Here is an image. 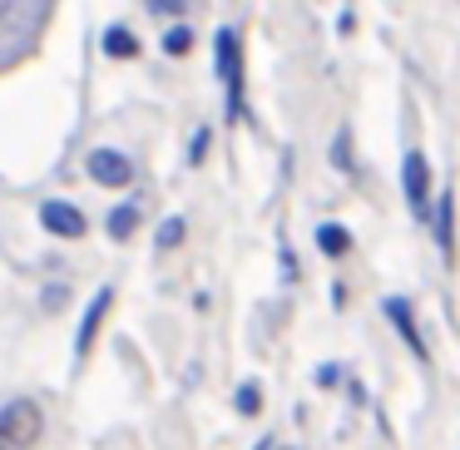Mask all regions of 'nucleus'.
<instances>
[{"label": "nucleus", "instance_id": "1a4fd4ad", "mask_svg": "<svg viewBox=\"0 0 460 450\" xmlns=\"http://www.w3.org/2000/svg\"><path fill=\"white\" fill-rule=\"evenodd\" d=\"M317 248H322V258H341V252L351 248V233L341 228V223H322V228H317Z\"/></svg>", "mask_w": 460, "mask_h": 450}, {"label": "nucleus", "instance_id": "7ed1b4c3", "mask_svg": "<svg viewBox=\"0 0 460 450\" xmlns=\"http://www.w3.org/2000/svg\"><path fill=\"white\" fill-rule=\"evenodd\" d=\"M213 65H218V80L228 90V114H243V40H238V31H218Z\"/></svg>", "mask_w": 460, "mask_h": 450}, {"label": "nucleus", "instance_id": "9d476101", "mask_svg": "<svg viewBox=\"0 0 460 450\" xmlns=\"http://www.w3.org/2000/svg\"><path fill=\"white\" fill-rule=\"evenodd\" d=\"M139 213H144V203H139V199H129V203H119V208H114V213H110V233H114V238H119V243H124V238H129V233H134V228H139Z\"/></svg>", "mask_w": 460, "mask_h": 450}, {"label": "nucleus", "instance_id": "39448f33", "mask_svg": "<svg viewBox=\"0 0 460 450\" xmlns=\"http://www.w3.org/2000/svg\"><path fill=\"white\" fill-rule=\"evenodd\" d=\"M40 228L50 233V238H84V213L75 208L70 199H45L40 203Z\"/></svg>", "mask_w": 460, "mask_h": 450}, {"label": "nucleus", "instance_id": "2eb2a0df", "mask_svg": "<svg viewBox=\"0 0 460 450\" xmlns=\"http://www.w3.org/2000/svg\"><path fill=\"white\" fill-rule=\"evenodd\" d=\"M189 45H193V31H189V25H173V31L164 35V50H169V55H189Z\"/></svg>", "mask_w": 460, "mask_h": 450}, {"label": "nucleus", "instance_id": "6e6552de", "mask_svg": "<svg viewBox=\"0 0 460 450\" xmlns=\"http://www.w3.org/2000/svg\"><path fill=\"white\" fill-rule=\"evenodd\" d=\"M450 213H456V193H440L436 199V213H430V228H436V243H440V252L450 258Z\"/></svg>", "mask_w": 460, "mask_h": 450}, {"label": "nucleus", "instance_id": "dca6fc26", "mask_svg": "<svg viewBox=\"0 0 460 450\" xmlns=\"http://www.w3.org/2000/svg\"><path fill=\"white\" fill-rule=\"evenodd\" d=\"M203 149H208V134H203V129H199V134H193V149H189V159H193V163H199V159H203Z\"/></svg>", "mask_w": 460, "mask_h": 450}, {"label": "nucleus", "instance_id": "423d86ee", "mask_svg": "<svg viewBox=\"0 0 460 450\" xmlns=\"http://www.w3.org/2000/svg\"><path fill=\"white\" fill-rule=\"evenodd\" d=\"M110 302H114V287H100L90 297V307H84V317H80V331H75V357H84V351H90V341H94V331H100Z\"/></svg>", "mask_w": 460, "mask_h": 450}, {"label": "nucleus", "instance_id": "f03ea898", "mask_svg": "<svg viewBox=\"0 0 460 450\" xmlns=\"http://www.w3.org/2000/svg\"><path fill=\"white\" fill-rule=\"evenodd\" d=\"M401 193H406V208L416 223H430V213H436V199H430V163L420 149H411L406 159H401Z\"/></svg>", "mask_w": 460, "mask_h": 450}, {"label": "nucleus", "instance_id": "6ab92c4d", "mask_svg": "<svg viewBox=\"0 0 460 450\" xmlns=\"http://www.w3.org/2000/svg\"><path fill=\"white\" fill-rule=\"evenodd\" d=\"M258 450H268V440H262V446H258Z\"/></svg>", "mask_w": 460, "mask_h": 450}, {"label": "nucleus", "instance_id": "0eeeda50", "mask_svg": "<svg viewBox=\"0 0 460 450\" xmlns=\"http://www.w3.org/2000/svg\"><path fill=\"white\" fill-rule=\"evenodd\" d=\"M381 307H386L391 327L401 331V341H406V347L416 351L420 361H426V341H420V331H416V317H411V302H406V297H386V302H381Z\"/></svg>", "mask_w": 460, "mask_h": 450}, {"label": "nucleus", "instance_id": "a211bd4d", "mask_svg": "<svg viewBox=\"0 0 460 450\" xmlns=\"http://www.w3.org/2000/svg\"><path fill=\"white\" fill-rule=\"evenodd\" d=\"M5 15H11V5H5V0H0V21H5Z\"/></svg>", "mask_w": 460, "mask_h": 450}, {"label": "nucleus", "instance_id": "f8f14e48", "mask_svg": "<svg viewBox=\"0 0 460 450\" xmlns=\"http://www.w3.org/2000/svg\"><path fill=\"white\" fill-rule=\"evenodd\" d=\"M104 55H110V60H129V55H134V35L124 31V25H110V31H104Z\"/></svg>", "mask_w": 460, "mask_h": 450}, {"label": "nucleus", "instance_id": "ddd939ff", "mask_svg": "<svg viewBox=\"0 0 460 450\" xmlns=\"http://www.w3.org/2000/svg\"><path fill=\"white\" fill-rule=\"evenodd\" d=\"M332 163H337L341 173H357V154H351V129H341L337 139H332Z\"/></svg>", "mask_w": 460, "mask_h": 450}, {"label": "nucleus", "instance_id": "f257e3e1", "mask_svg": "<svg viewBox=\"0 0 460 450\" xmlns=\"http://www.w3.org/2000/svg\"><path fill=\"white\" fill-rule=\"evenodd\" d=\"M40 430H45V416L31 396L0 406V450H31L40 440Z\"/></svg>", "mask_w": 460, "mask_h": 450}, {"label": "nucleus", "instance_id": "20e7f679", "mask_svg": "<svg viewBox=\"0 0 460 450\" xmlns=\"http://www.w3.org/2000/svg\"><path fill=\"white\" fill-rule=\"evenodd\" d=\"M84 173H90L100 189H124V183H134V159L124 149H90Z\"/></svg>", "mask_w": 460, "mask_h": 450}, {"label": "nucleus", "instance_id": "9b49d317", "mask_svg": "<svg viewBox=\"0 0 460 450\" xmlns=\"http://www.w3.org/2000/svg\"><path fill=\"white\" fill-rule=\"evenodd\" d=\"M183 233H189V223H183L179 213H173V218H164V223H159V233H154V248H159V252L179 248V243H183Z\"/></svg>", "mask_w": 460, "mask_h": 450}, {"label": "nucleus", "instance_id": "4468645a", "mask_svg": "<svg viewBox=\"0 0 460 450\" xmlns=\"http://www.w3.org/2000/svg\"><path fill=\"white\" fill-rule=\"evenodd\" d=\"M262 410V386L258 381H243L238 386V416H258Z\"/></svg>", "mask_w": 460, "mask_h": 450}, {"label": "nucleus", "instance_id": "f3484780", "mask_svg": "<svg viewBox=\"0 0 460 450\" xmlns=\"http://www.w3.org/2000/svg\"><path fill=\"white\" fill-rule=\"evenodd\" d=\"M149 11H159V15H179V11H183V5H179V0H154Z\"/></svg>", "mask_w": 460, "mask_h": 450}]
</instances>
